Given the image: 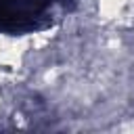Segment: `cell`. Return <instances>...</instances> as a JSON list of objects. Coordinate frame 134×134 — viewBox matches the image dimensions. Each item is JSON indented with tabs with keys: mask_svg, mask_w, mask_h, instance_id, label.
Returning <instances> with one entry per match:
<instances>
[{
	"mask_svg": "<svg viewBox=\"0 0 134 134\" xmlns=\"http://www.w3.org/2000/svg\"><path fill=\"white\" fill-rule=\"evenodd\" d=\"M29 36H10L0 34V67L2 69H19L29 54Z\"/></svg>",
	"mask_w": 134,
	"mask_h": 134,
	"instance_id": "cell-1",
	"label": "cell"
},
{
	"mask_svg": "<svg viewBox=\"0 0 134 134\" xmlns=\"http://www.w3.org/2000/svg\"><path fill=\"white\" fill-rule=\"evenodd\" d=\"M128 6H130V0H96L98 15L105 21H117L119 17H124Z\"/></svg>",
	"mask_w": 134,
	"mask_h": 134,
	"instance_id": "cell-2",
	"label": "cell"
},
{
	"mask_svg": "<svg viewBox=\"0 0 134 134\" xmlns=\"http://www.w3.org/2000/svg\"><path fill=\"white\" fill-rule=\"evenodd\" d=\"M4 80H6V69H2V67H0V84H2Z\"/></svg>",
	"mask_w": 134,
	"mask_h": 134,
	"instance_id": "cell-3",
	"label": "cell"
}]
</instances>
